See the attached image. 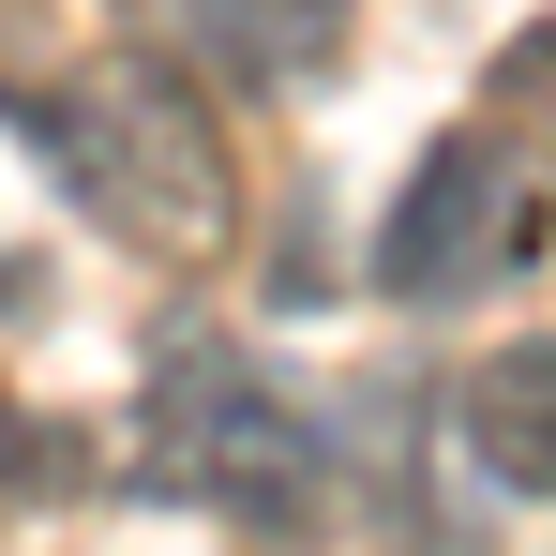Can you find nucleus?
Here are the masks:
<instances>
[{
	"label": "nucleus",
	"mask_w": 556,
	"mask_h": 556,
	"mask_svg": "<svg viewBox=\"0 0 556 556\" xmlns=\"http://www.w3.org/2000/svg\"><path fill=\"white\" fill-rule=\"evenodd\" d=\"M0 136L61 181L76 226L166 256V271H195V256L241 241V151H226L211 91H195L181 61H151V46H105L76 76H15L0 91Z\"/></svg>",
	"instance_id": "nucleus-1"
},
{
	"label": "nucleus",
	"mask_w": 556,
	"mask_h": 556,
	"mask_svg": "<svg viewBox=\"0 0 556 556\" xmlns=\"http://www.w3.org/2000/svg\"><path fill=\"white\" fill-rule=\"evenodd\" d=\"M136 481H151V496H195V511L241 527V542H316V527L346 511L331 421H316L256 346H226V331H166V346H151Z\"/></svg>",
	"instance_id": "nucleus-2"
},
{
	"label": "nucleus",
	"mask_w": 556,
	"mask_h": 556,
	"mask_svg": "<svg viewBox=\"0 0 556 556\" xmlns=\"http://www.w3.org/2000/svg\"><path fill=\"white\" fill-rule=\"evenodd\" d=\"M556 256V121L527 105H481L452 121L406 195L376 211V301H406V316H466V301H496V286H527Z\"/></svg>",
	"instance_id": "nucleus-3"
},
{
	"label": "nucleus",
	"mask_w": 556,
	"mask_h": 556,
	"mask_svg": "<svg viewBox=\"0 0 556 556\" xmlns=\"http://www.w3.org/2000/svg\"><path fill=\"white\" fill-rule=\"evenodd\" d=\"M195 30V76L241 105H301L346 76V46H362V0H181Z\"/></svg>",
	"instance_id": "nucleus-4"
},
{
	"label": "nucleus",
	"mask_w": 556,
	"mask_h": 556,
	"mask_svg": "<svg viewBox=\"0 0 556 556\" xmlns=\"http://www.w3.org/2000/svg\"><path fill=\"white\" fill-rule=\"evenodd\" d=\"M452 452L496 496H556V331H511L452 376Z\"/></svg>",
	"instance_id": "nucleus-5"
},
{
	"label": "nucleus",
	"mask_w": 556,
	"mask_h": 556,
	"mask_svg": "<svg viewBox=\"0 0 556 556\" xmlns=\"http://www.w3.org/2000/svg\"><path fill=\"white\" fill-rule=\"evenodd\" d=\"M496 105H527V121H556V15L527 30V46H511V61H496Z\"/></svg>",
	"instance_id": "nucleus-6"
}]
</instances>
